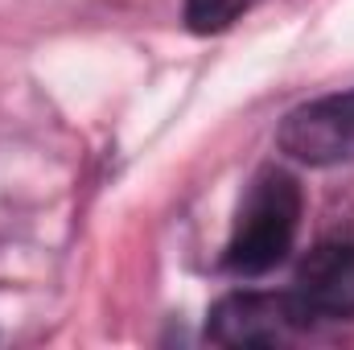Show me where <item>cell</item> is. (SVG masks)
<instances>
[{"label":"cell","instance_id":"6da1fadb","mask_svg":"<svg viewBox=\"0 0 354 350\" xmlns=\"http://www.w3.org/2000/svg\"><path fill=\"white\" fill-rule=\"evenodd\" d=\"M301 210H305V198H301L297 177L284 174V169H264L248 185V194L239 202V214H235L223 264L235 276H264V272H272L292 252V239H297V227H301Z\"/></svg>","mask_w":354,"mask_h":350},{"label":"cell","instance_id":"7a4b0ae2","mask_svg":"<svg viewBox=\"0 0 354 350\" xmlns=\"http://www.w3.org/2000/svg\"><path fill=\"white\" fill-rule=\"evenodd\" d=\"M305 326L292 293H227L206 317V338L218 347H284Z\"/></svg>","mask_w":354,"mask_h":350},{"label":"cell","instance_id":"3957f363","mask_svg":"<svg viewBox=\"0 0 354 350\" xmlns=\"http://www.w3.org/2000/svg\"><path fill=\"white\" fill-rule=\"evenodd\" d=\"M280 153L301 165H338L354 157V91L313 99L280 124Z\"/></svg>","mask_w":354,"mask_h":350},{"label":"cell","instance_id":"277c9868","mask_svg":"<svg viewBox=\"0 0 354 350\" xmlns=\"http://www.w3.org/2000/svg\"><path fill=\"white\" fill-rule=\"evenodd\" d=\"M292 301L305 322H351L354 317V243H322L301 264Z\"/></svg>","mask_w":354,"mask_h":350},{"label":"cell","instance_id":"5b68a950","mask_svg":"<svg viewBox=\"0 0 354 350\" xmlns=\"http://www.w3.org/2000/svg\"><path fill=\"white\" fill-rule=\"evenodd\" d=\"M243 8H248V0H185V25L194 33H218Z\"/></svg>","mask_w":354,"mask_h":350}]
</instances>
